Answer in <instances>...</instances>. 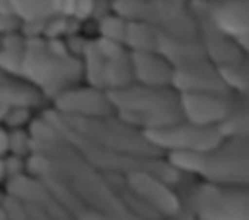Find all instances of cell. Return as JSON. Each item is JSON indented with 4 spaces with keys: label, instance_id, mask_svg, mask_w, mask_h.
<instances>
[{
    "label": "cell",
    "instance_id": "cell-1",
    "mask_svg": "<svg viewBox=\"0 0 249 220\" xmlns=\"http://www.w3.org/2000/svg\"><path fill=\"white\" fill-rule=\"evenodd\" d=\"M200 220H249V187L202 183L193 195Z\"/></svg>",
    "mask_w": 249,
    "mask_h": 220
},
{
    "label": "cell",
    "instance_id": "cell-4",
    "mask_svg": "<svg viewBox=\"0 0 249 220\" xmlns=\"http://www.w3.org/2000/svg\"><path fill=\"white\" fill-rule=\"evenodd\" d=\"M241 171H243L245 179L249 181V140H247V144L243 146V152H241Z\"/></svg>",
    "mask_w": 249,
    "mask_h": 220
},
{
    "label": "cell",
    "instance_id": "cell-5",
    "mask_svg": "<svg viewBox=\"0 0 249 220\" xmlns=\"http://www.w3.org/2000/svg\"><path fill=\"white\" fill-rule=\"evenodd\" d=\"M37 220H47V218H43V216H39V218H37ZM58 220H62V218H58Z\"/></svg>",
    "mask_w": 249,
    "mask_h": 220
},
{
    "label": "cell",
    "instance_id": "cell-2",
    "mask_svg": "<svg viewBox=\"0 0 249 220\" xmlns=\"http://www.w3.org/2000/svg\"><path fill=\"white\" fill-rule=\"evenodd\" d=\"M210 23L249 55V0H206Z\"/></svg>",
    "mask_w": 249,
    "mask_h": 220
},
{
    "label": "cell",
    "instance_id": "cell-3",
    "mask_svg": "<svg viewBox=\"0 0 249 220\" xmlns=\"http://www.w3.org/2000/svg\"><path fill=\"white\" fill-rule=\"evenodd\" d=\"M222 134H249V80L241 88L239 101L233 105V111H230L224 119Z\"/></svg>",
    "mask_w": 249,
    "mask_h": 220
}]
</instances>
